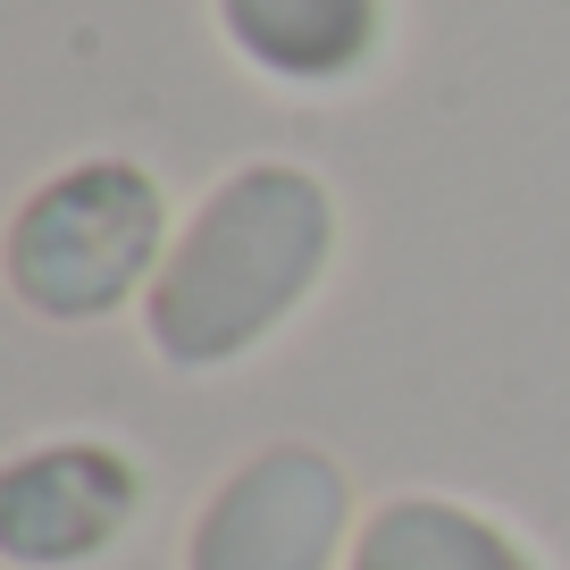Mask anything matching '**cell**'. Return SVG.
Wrapping results in <instances>:
<instances>
[{"label": "cell", "instance_id": "obj_4", "mask_svg": "<svg viewBox=\"0 0 570 570\" xmlns=\"http://www.w3.org/2000/svg\"><path fill=\"white\" fill-rule=\"evenodd\" d=\"M135 503V479L109 462L101 445H59L35 453V462L9 470V553L18 562H68V553H92Z\"/></svg>", "mask_w": 570, "mask_h": 570}, {"label": "cell", "instance_id": "obj_5", "mask_svg": "<svg viewBox=\"0 0 570 570\" xmlns=\"http://www.w3.org/2000/svg\"><path fill=\"white\" fill-rule=\"evenodd\" d=\"M261 68L277 76H344L377 35V0H218Z\"/></svg>", "mask_w": 570, "mask_h": 570}, {"label": "cell", "instance_id": "obj_6", "mask_svg": "<svg viewBox=\"0 0 570 570\" xmlns=\"http://www.w3.org/2000/svg\"><path fill=\"white\" fill-rule=\"evenodd\" d=\"M353 570H529V562L453 503H386L361 529Z\"/></svg>", "mask_w": 570, "mask_h": 570}, {"label": "cell", "instance_id": "obj_2", "mask_svg": "<svg viewBox=\"0 0 570 570\" xmlns=\"http://www.w3.org/2000/svg\"><path fill=\"white\" fill-rule=\"evenodd\" d=\"M151 244H160V194L135 168H76L26 202L9 277L26 303L59 311V320H92L142 277Z\"/></svg>", "mask_w": 570, "mask_h": 570}, {"label": "cell", "instance_id": "obj_1", "mask_svg": "<svg viewBox=\"0 0 570 570\" xmlns=\"http://www.w3.org/2000/svg\"><path fill=\"white\" fill-rule=\"evenodd\" d=\"M327 252V202L303 168H244L194 235L177 244L168 277L151 285V336L168 361L202 370V361L244 353L252 336L303 303V285L320 277Z\"/></svg>", "mask_w": 570, "mask_h": 570}, {"label": "cell", "instance_id": "obj_3", "mask_svg": "<svg viewBox=\"0 0 570 570\" xmlns=\"http://www.w3.org/2000/svg\"><path fill=\"white\" fill-rule=\"evenodd\" d=\"M344 487L311 453H268L218 495L194 537V570H320L336 546Z\"/></svg>", "mask_w": 570, "mask_h": 570}]
</instances>
